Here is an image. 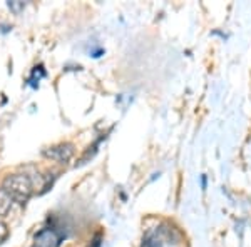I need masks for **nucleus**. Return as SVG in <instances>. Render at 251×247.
<instances>
[{"label":"nucleus","mask_w":251,"mask_h":247,"mask_svg":"<svg viewBox=\"0 0 251 247\" xmlns=\"http://www.w3.org/2000/svg\"><path fill=\"white\" fill-rule=\"evenodd\" d=\"M2 189H5L15 202L25 205L34 196V180L29 174H10L3 180Z\"/></svg>","instance_id":"1"},{"label":"nucleus","mask_w":251,"mask_h":247,"mask_svg":"<svg viewBox=\"0 0 251 247\" xmlns=\"http://www.w3.org/2000/svg\"><path fill=\"white\" fill-rule=\"evenodd\" d=\"M74 152H75L74 144L60 142L57 145H52V147L44 149L42 156L46 157V159H50V160L57 162V164H67V162L74 157Z\"/></svg>","instance_id":"2"},{"label":"nucleus","mask_w":251,"mask_h":247,"mask_svg":"<svg viewBox=\"0 0 251 247\" xmlns=\"http://www.w3.org/2000/svg\"><path fill=\"white\" fill-rule=\"evenodd\" d=\"M60 236L54 227H44L40 229L34 237L32 247H59Z\"/></svg>","instance_id":"3"},{"label":"nucleus","mask_w":251,"mask_h":247,"mask_svg":"<svg viewBox=\"0 0 251 247\" xmlns=\"http://www.w3.org/2000/svg\"><path fill=\"white\" fill-rule=\"evenodd\" d=\"M166 241L164 229H151L146 232V236L139 247H163Z\"/></svg>","instance_id":"4"},{"label":"nucleus","mask_w":251,"mask_h":247,"mask_svg":"<svg viewBox=\"0 0 251 247\" xmlns=\"http://www.w3.org/2000/svg\"><path fill=\"white\" fill-rule=\"evenodd\" d=\"M14 199L9 196L5 189H0V219L5 217L7 214L10 212L12 207H14Z\"/></svg>","instance_id":"5"},{"label":"nucleus","mask_w":251,"mask_h":247,"mask_svg":"<svg viewBox=\"0 0 251 247\" xmlns=\"http://www.w3.org/2000/svg\"><path fill=\"white\" fill-rule=\"evenodd\" d=\"M46 75H47L46 68H44L42 64H39V66H35L34 68H32V74H30L29 79H27V86H30L32 89H39V82Z\"/></svg>","instance_id":"6"},{"label":"nucleus","mask_w":251,"mask_h":247,"mask_svg":"<svg viewBox=\"0 0 251 247\" xmlns=\"http://www.w3.org/2000/svg\"><path fill=\"white\" fill-rule=\"evenodd\" d=\"M104 139H106V135H100L99 139H97L94 144H92V145H89V147L86 149V151H84L82 157H80V159H79V162H77V164H75V165H84V164H86V162H89V160H91L92 157H94L96 154H97V147H99V144L102 142Z\"/></svg>","instance_id":"7"},{"label":"nucleus","mask_w":251,"mask_h":247,"mask_svg":"<svg viewBox=\"0 0 251 247\" xmlns=\"http://www.w3.org/2000/svg\"><path fill=\"white\" fill-rule=\"evenodd\" d=\"M7 7H9V9L14 12L15 15H19L20 12L25 9V3L20 2V0H10V2H7Z\"/></svg>","instance_id":"8"},{"label":"nucleus","mask_w":251,"mask_h":247,"mask_svg":"<svg viewBox=\"0 0 251 247\" xmlns=\"http://www.w3.org/2000/svg\"><path fill=\"white\" fill-rule=\"evenodd\" d=\"M10 236V229H9V225L5 224L3 221H0V246L3 244V242L9 239Z\"/></svg>","instance_id":"9"},{"label":"nucleus","mask_w":251,"mask_h":247,"mask_svg":"<svg viewBox=\"0 0 251 247\" xmlns=\"http://www.w3.org/2000/svg\"><path fill=\"white\" fill-rule=\"evenodd\" d=\"M89 247H102V234L97 232L94 237H92L91 244H89Z\"/></svg>","instance_id":"10"}]
</instances>
